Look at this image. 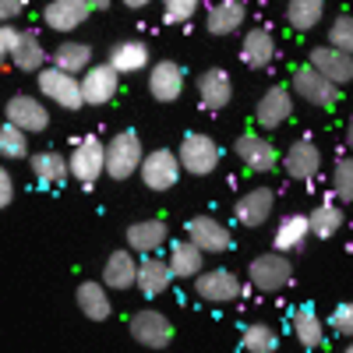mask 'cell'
<instances>
[{"mask_svg":"<svg viewBox=\"0 0 353 353\" xmlns=\"http://www.w3.org/2000/svg\"><path fill=\"white\" fill-rule=\"evenodd\" d=\"M343 353H353V339H350V343H346V350H343Z\"/></svg>","mask_w":353,"mask_h":353,"instance_id":"obj_48","label":"cell"},{"mask_svg":"<svg viewBox=\"0 0 353 353\" xmlns=\"http://www.w3.org/2000/svg\"><path fill=\"white\" fill-rule=\"evenodd\" d=\"M32 173H36V181L39 184H46V188H61V184H68V176H71V159L68 156H61V152H36L32 159Z\"/></svg>","mask_w":353,"mask_h":353,"instance_id":"obj_31","label":"cell"},{"mask_svg":"<svg viewBox=\"0 0 353 353\" xmlns=\"http://www.w3.org/2000/svg\"><path fill=\"white\" fill-rule=\"evenodd\" d=\"M272 209H276V194L269 188H251L237 198V205H233V219L248 230H254L272 216Z\"/></svg>","mask_w":353,"mask_h":353,"instance_id":"obj_16","label":"cell"},{"mask_svg":"<svg viewBox=\"0 0 353 353\" xmlns=\"http://www.w3.org/2000/svg\"><path fill=\"white\" fill-rule=\"evenodd\" d=\"M248 279L258 293H279L290 286L293 279V265L283 251H269V254H258L251 265H248Z\"/></svg>","mask_w":353,"mask_h":353,"instance_id":"obj_4","label":"cell"},{"mask_svg":"<svg viewBox=\"0 0 353 353\" xmlns=\"http://www.w3.org/2000/svg\"><path fill=\"white\" fill-rule=\"evenodd\" d=\"M117 88H121V71H113L110 64H92L81 74V92H85V106H106Z\"/></svg>","mask_w":353,"mask_h":353,"instance_id":"obj_12","label":"cell"},{"mask_svg":"<svg viewBox=\"0 0 353 353\" xmlns=\"http://www.w3.org/2000/svg\"><path fill=\"white\" fill-rule=\"evenodd\" d=\"M241 346H244V353H279V332H276L272 325H261V321H254V325L244 329Z\"/></svg>","mask_w":353,"mask_h":353,"instance_id":"obj_35","label":"cell"},{"mask_svg":"<svg viewBox=\"0 0 353 353\" xmlns=\"http://www.w3.org/2000/svg\"><path fill=\"white\" fill-rule=\"evenodd\" d=\"M113 71L121 74H138L149 68V46H145L141 39H121L110 46V61H106Z\"/></svg>","mask_w":353,"mask_h":353,"instance_id":"obj_27","label":"cell"},{"mask_svg":"<svg viewBox=\"0 0 353 353\" xmlns=\"http://www.w3.org/2000/svg\"><path fill=\"white\" fill-rule=\"evenodd\" d=\"M53 68H61L68 74H85L88 68H92V50H88L85 43H61L53 50Z\"/></svg>","mask_w":353,"mask_h":353,"instance_id":"obj_34","label":"cell"},{"mask_svg":"<svg viewBox=\"0 0 353 353\" xmlns=\"http://www.w3.org/2000/svg\"><path fill=\"white\" fill-rule=\"evenodd\" d=\"M325 14V0H286V25L293 32H311Z\"/></svg>","mask_w":353,"mask_h":353,"instance_id":"obj_33","label":"cell"},{"mask_svg":"<svg viewBox=\"0 0 353 353\" xmlns=\"http://www.w3.org/2000/svg\"><path fill=\"white\" fill-rule=\"evenodd\" d=\"M138 258H134V251L131 248H117V251H110L106 254V265H103V283L110 286V290H131V286H138Z\"/></svg>","mask_w":353,"mask_h":353,"instance_id":"obj_19","label":"cell"},{"mask_svg":"<svg viewBox=\"0 0 353 353\" xmlns=\"http://www.w3.org/2000/svg\"><path fill=\"white\" fill-rule=\"evenodd\" d=\"M173 279L176 276H173L166 258H156V254L141 258V265H138V290L145 293V297H159V293H166Z\"/></svg>","mask_w":353,"mask_h":353,"instance_id":"obj_26","label":"cell"},{"mask_svg":"<svg viewBox=\"0 0 353 353\" xmlns=\"http://www.w3.org/2000/svg\"><path fill=\"white\" fill-rule=\"evenodd\" d=\"M181 156L173 149H152L141 163V184L149 191H170L176 181H181Z\"/></svg>","mask_w":353,"mask_h":353,"instance_id":"obj_8","label":"cell"},{"mask_svg":"<svg viewBox=\"0 0 353 353\" xmlns=\"http://www.w3.org/2000/svg\"><path fill=\"white\" fill-rule=\"evenodd\" d=\"M78 301V311L88 318V321H106L113 314V301H110V286L106 283H96V279H85L74 293Z\"/></svg>","mask_w":353,"mask_h":353,"instance_id":"obj_25","label":"cell"},{"mask_svg":"<svg viewBox=\"0 0 353 353\" xmlns=\"http://www.w3.org/2000/svg\"><path fill=\"white\" fill-rule=\"evenodd\" d=\"M36 85H39V92L43 99H53L57 106H64V110H81L85 106V92H81V78L78 74H68L61 68H43L36 74Z\"/></svg>","mask_w":353,"mask_h":353,"instance_id":"obj_5","label":"cell"},{"mask_svg":"<svg viewBox=\"0 0 353 353\" xmlns=\"http://www.w3.org/2000/svg\"><path fill=\"white\" fill-rule=\"evenodd\" d=\"M11 64L18 71H25V74H39L46 68V50H43V43H39V36L32 32V28H25L18 50L11 53Z\"/></svg>","mask_w":353,"mask_h":353,"instance_id":"obj_32","label":"cell"},{"mask_svg":"<svg viewBox=\"0 0 353 353\" xmlns=\"http://www.w3.org/2000/svg\"><path fill=\"white\" fill-rule=\"evenodd\" d=\"M21 36H25V28H18V25H4V28H0V53H4V61H11V53L18 50Z\"/></svg>","mask_w":353,"mask_h":353,"instance_id":"obj_42","label":"cell"},{"mask_svg":"<svg viewBox=\"0 0 353 353\" xmlns=\"http://www.w3.org/2000/svg\"><path fill=\"white\" fill-rule=\"evenodd\" d=\"M46 4H50V0H46Z\"/></svg>","mask_w":353,"mask_h":353,"instance_id":"obj_49","label":"cell"},{"mask_svg":"<svg viewBox=\"0 0 353 353\" xmlns=\"http://www.w3.org/2000/svg\"><path fill=\"white\" fill-rule=\"evenodd\" d=\"M244 21H248L244 0H219V4H212L209 11H205V28H209L212 36H233V32H241Z\"/></svg>","mask_w":353,"mask_h":353,"instance_id":"obj_23","label":"cell"},{"mask_svg":"<svg viewBox=\"0 0 353 353\" xmlns=\"http://www.w3.org/2000/svg\"><path fill=\"white\" fill-rule=\"evenodd\" d=\"M8 124L21 128L25 134H32V131L39 134V131L50 128V110H46L43 99L28 96V92H18V96L8 99Z\"/></svg>","mask_w":353,"mask_h":353,"instance_id":"obj_10","label":"cell"},{"mask_svg":"<svg viewBox=\"0 0 353 353\" xmlns=\"http://www.w3.org/2000/svg\"><path fill=\"white\" fill-rule=\"evenodd\" d=\"M233 152H237V159H241L251 173H269V170H276V166L283 163L279 149H276L269 138H261L258 131L241 134L237 141H233Z\"/></svg>","mask_w":353,"mask_h":353,"instance_id":"obj_9","label":"cell"},{"mask_svg":"<svg viewBox=\"0 0 353 353\" xmlns=\"http://www.w3.org/2000/svg\"><path fill=\"white\" fill-rule=\"evenodd\" d=\"M241 61L254 71H265L272 61H276V36L269 28H248L244 39H241Z\"/></svg>","mask_w":353,"mask_h":353,"instance_id":"obj_22","label":"cell"},{"mask_svg":"<svg viewBox=\"0 0 353 353\" xmlns=\"http://www.w3.org/2000/svg\"><path fill=\"white\" fill-rule=\"evenodd\" d=\"M145 163V149L138 131H117L106 141V176L110 181H128V176L141 173Z\"/></svg>","mask_w":353,"mask_h":353,"instance_id":"obj_1","label":"cell"},{"mask_svg":"<svg viewBox=\"0 0 353 353\" xmlns=\"http://www.w3.org/2000/svg\"><path fill=\"white\" fill-rule=\"evenodd\" d=\"M71 176L81 184V188H92L99 176L106 173V141L99 134H85L74 141L71 149Z\"/></svg>","mask_w":353,"mask_h":353,"instance_id":"obj_2","label":"cell"},{"mask_svg":"<svg viewBox=\"0 0 353 353\" xmlns=\"http://www.w3.org/2000/svg\"><path fill=\"white\" fill-rule=\"evenodd\" d=\"M329 46L353 57V14H336L329 25Z\"/></svg>","mask_w":353,"mask_h":353,"instance_id":"obj_39","label":"cell"},{"mask_svg":"<svg viewBox=\"0 0 353 353\" xmlns=\"http://www.w3.org/2000/svg\"><path fill=\"white\" fill-rule=\"evenodd\" d=\"M290 88H293V96L311 103V106H336L339 103V85H332L325 74H321L318 68H311V64L293 71Z\"/></svg>","mask_w":353,"mask_h":353,"instance_id":"obj_6","label":"cell"},{"mask_svg":"<svg viewBox=\"0 0 353 353\" xmlns=\"http://www.w3.org/2000/svg\"><path fill=\"white\" fill-rule=\"evenodd\" d=\"M176 156H181V166L184 173H194V176H209L219 159H223V149H219V141L212 134H201V131H191L184 134L181 141V149H176Z\"/></svg>","mask_w":353,"mask_h":353,"instance_id":"obj_3","label":"cell"},{"mask_svg":"<svg viewBox=\"0 0 353 353\" xmlns=\"http://www.w3.org/2000/svg\"><path fill=\"white\" fill-rule=\"evenodd\" d=\"M194 293L209 304H230L241 297V279L230 269H209L194 279Z\"/></svg>","mask_w":353,"mask_h":353,"instance_id":"obj_11","label":"cell"},{"mask_svg":"<svg viewBox=\"0 0 353 353\" xmlns=\"http://www.w3.org/2000/svg\"><path fill=\"white\" fill-rule=\"evenodd\" d=\"M188 241H194L205 254H223L233 244L230 241V230L219 219H212V216H194L188 223Z\"/></svg>","mask_w":353,"mask_h":353,"instance_id":"obj_21","label":"cell"},{"mask_svg":"<svg viewBox=\"0 0 353 353\" xmlns=\"http://www.w3.org/2000/svg\"><path fill=\"white\" fill-rule=\"evenodd\" d=\"M166 261H170V269H173L176 279H198L201 265H205V251L194 241H173Z\"/></svg>","mask_w":353,"mask_h":353,"instance_id":"obj_30","label":"cell"},{"mask_svg":"<svg viewBox=\"0 0 353 353\" xmlns=\"http://www.w3.org/2000/svg\"><path fill=\"white\" fill-rule=\"evenodd\" d=\"M11 201H14V176L8 170H0V205L8 209Z\"/></svg>","mask_w":353,"mask_h":353,"instance_id":"obj_44","label":"cell"},{"mask_svg":"<svg viewBox=\"0 0 353 353\" xmlns=\"http://www.w3.org/2000/svg\"><path fill=\"white\" fill-rule=\"evenodd\" d=\"M346 145L353 149V117H350V124H346Z\"/></svg>","mask_w":353,"mask_h":353,"instance_id":"obj_47","label":"cell"},{"mask_svg":"<svg viewBox=\"0 0 353 353\" xmlns=\"http://www.w3.org/2000/svg\"><path fill=\"white\" fill-rule=\"evenodd\" d=\"M311 68H318L332 85H350L353 81V57L336 50V46H314L311 50Z\"/></svg>","mask_w":353,"mask_h":353,"instance_id":"obj_24","label":"cell"},{"mask_svg":"<svg viewBox=\"0 0 353 353\" xmlns=\"http://www.w3.org/2000/svg\"><path fill=\"white\" fill-rule=\"evenodd\" d=\"M307 237H311V219H307L304 212H290V216H283V219H279V226H276L272 251L290 254V251H297Z\"/></svg>","mask_w":353,"mask_h":353,"instance_id":"obj_29","label":"cell"},{"mask_svg":"<svg viewBox=\"0 0 353 353\" xmlns=\"http://www.w3.org/2000/svg\"><path fill=\"white\" fill-rule=\"evenodd\" d=\"M131 336L138 346L145 350H166L173 343V325H170V318L156 307H141L138 314H131Z\"/></svg>","mask_w":353,"mask_h":353,"instance_id":"obj_7","label":"cell"},{"mask_svg":"<svg viewBox=\"0 0 353 353\" xmlns=\"http://www.w3.org/2000/svg\"><path fill=\"white\" fill-rule=\"evenodd\" d=\"M230 99H233V81L223 68H209V71L198 74V103H201V110L219 113V110L230 106Z\"/></svg>","mask_w":353,"mask_h":353,"instance_id":"obj_15","label":"cell"},{"mask_svg":"<svg viewBox=\"0 0 353 353\" xmlns=\"http://www.w3.org/2000/svg\"><path fill=\"white\" fill-rule=\"evenodd\" d=\"M307 219H311V237H318V241H329L343 230V212L336 205H318L314 212H307Z\"/></svg>","mask_w":353,"mask_h":353,"instance_id":"obj_36","label":"cell"},{"mask_svg":"<svg viewBox=\"0 0 353 353\" xmlns=\"http://www.w3.org/2000/svg\"><path fill=\"white\" fill-rule=\"evenodd\" d=\"M124 241H128V248L134 251V254H156L159 248H166V241H170V230H166V223L163 219H138V223H131L128 226V233H124Z\"/></svg>","mask_w":353,"mask_h":353,"instance_id":"obj_20","label":"cell"},{"mask_svg":"<svg viewBox=\"0 0 353 353\" xmlns=\"http://www.w3.org/2000/svg\"><path fill=\"white\" fill-rule=\"evenodd\" d=\"M332 194L339 201H353V156H339L332 163Z\"/></svg>","mask_w":353,"mask_h":353,"instance_id":"obj_38","label":"cell"},{"mask_svg":"<svg viewBox=\"0 0 353 353\" xmlns=\"http://www.w3.org/2000/svg\"><path fill=\"white\" fill-rule=\"evenodd\" d=\"M92 14V4L88 0H50L43 8V21L53 32H74L78 25H85V18Z\"/></svg>","mask_w":353,"mask_h":353,"instance_id":"obj_18","label":"cell"},{"mask_svg":"<svg viewBox=\"0 0 353 353\" xmlns=\"http://www.w3.org/2000/svg\"><path fill=\"white\" fill-rule=\"evenodd\" d=\"M283 170L293 181H314L318 170H321V149L311 138H297L283 156Z\"/></svg>","mask_w":353,"mask_h":353,"instance_id":"obj_13","label":"cell"},{"mask_svg":"<svg viewBox=\"0 0 353 353\" xmlns=\"http://www.w3.org/2000/svg\"><path fill=\"white\" fill-rule=\"evenodd\" d=\"M149 92L156 103H176L184 92V68L176 61H156L149 68Z\"/></svg>","mask_w":353,"mask_h":353,"instance_id":"obj_17","label":"cell"},{"mask_svg":"<svg viewBox=\"0 0 353 353\" xmlns=\"http://www.w3.org/2000/svg\"><path fill=\"white\" fill-rule=\"evenodd\" d=\"M290 325H293V336H297V343H301L304 350H318L321 339H325V321L318 318V311H314L311 304L293 307Z\"/></svg>","mask_w":353,"mask_h":353,"instance_id":"obj_28","label":"cell"},{"mask_svg":"<svg viewBox=\"0 0 353 353\" xmlns=\"http://www.w3.org/2000/svg\"><path fill=\"white\" fill-rule=\"evenodd\" d=\"M0 152H4V159H32L28 156V134L14 124H4L0 128Z\"/></svg>","mask_w":353,"mask_h":353,"instance_id":"obj_37","label":"cell"},{"mask_svg":"<svg viewBox=\"0 0 353 353\" xmlns=\"http://www.w3.org/2000/svg\"><path fill=\"white\" fill-rule=\"evenodd\" d=\"M21 11H25V0H0V18H4V25L21 18Z\"/></svg>","mask_w":353,"mask_h":353,"instance_id":"obj_43","label":"cell"},{"mask_svg":"<svg viewBox=\"0 0 353 353\" xmlns=\"http://www.w3.org/2000/svg\"><path fill=\"white\" fill-rule=\"evenodd\" d=\"M325 325H329L336 336H343V339H353V301H346V304H336Z\"/></svg>","mask_w":353,"mask_h":353,"instance_id":"obj_41","label":"cell"},{"mask_svg":"<svg viewBox=\"0 0 353 353\" xmlns=\"http://www.w3.org/2000/svg\"><path fill=\"white\" fill-rule=\"evenodd\" d=\"M290 92L293 88L290 85H272L269 92H265L261 99H258V106H254V121H258V128H283L286 121H290V113H293V99H290Z\"/></svg>","mask_w":353,"mask_h":353,"instance_id":"obj_14","label":"cell"},{"mask_svg":"<svg viewBox=\"0 0 353 353\" xmlns=\"http://www.w3.org/2000/svg\"><path fill=\"white\" fill-rule=\"evenodd\" d=\"M201 0H163V21L166 25H184L198 14Z\"/></svg>","mask_w":353,"mask_h":353,"instance_id":"obj_40","label":"cell"},{"mask_svg":"<svg viewBox=\"0 0 353 353\" xmlns=\"http://www.w3.org/2000/svg\"><path fill=\"white\" fill-rule=\"evenodd\" d=\"M121 4H124V8H131V11H138V8L149 4V0H121Z\"/></svg>","mask_w":353,"mask_h":353,"instance_id":"obj_45","label":"cell"},{"mask_svg":"<svg viewBox=\"0 0 353 353\" xmlns=\"http://www.w3.org/2000/svg\"><path fill=\"white\" fill-rule=\"evenodd\" d=\"M88 4H92V11H106V8L113 4V0H88Z\"/></svg>","mask_w":353,"mask_h":353,"instance_id":"obj_46","label":"cell"}]
</instances>
